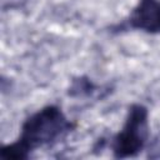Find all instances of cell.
<instances>
[{
	"mask_svg": "<svg viewBox=\"0 0 160 160\" xmlns=\"http://www.w3.org/2000/svg\"><path fill=\"white\" fill-rule=\"evenodd\" d=\"M62 109L58 105H46L30 114L21 124L15 141L0 149V156L10 160L28 159L38 149L51 146L75 129Z\"/></svg>",
	"mask_w": 160,
	"mask_h": 160,
	"instance_id": "cell-1",
	"label": "cell"
},
{
	"mask_svg": "<svg viewBox=\"0 0 160 160\" xmlns=\"http://www.w3.org/2000/svg\"><path fill=\"white\" fill-rule=\"evenodd\" d=\"M150 140L149 110L145 105L134 102L128 108L121 129L111 138L110 148L115 159L138 156Z\"/></svg>",
	"mask_w": 160,
	"mask_h": 160,
	"instance_id": "cell-2",
	"label": "cell"
},
{
	"mask_svg": "<svg viewBox=\"0 0 160 160\" xmlns=\"http://www.w3.org/2000/svg\"><path fill=\"white\" fill-rule=\"evenodd\" d=\"M122 26L151 35H160V0H139Z\"/></svg>",
	"mask_w": 160,
	"mask_h": 160,
	"instance_id": "cell-3",
	"label": "cell"
},
{
	"mask_svg": "<svg viewBox=\"0 0 160 160\" xmlns=\"http://www.w3.org/2000/svg\"><path fill=\"white\" fill-rule=\"evenodd\" d=\"M96 89L98 88L91 81V79H89L88 76H79L71 81L68 94L72 98H85L91 96L96 91Z\"/></svg>",
	"mask_w": 160,
	"mask_h": 160,
	"instance_id": "cell-4",
	"label": "cell"
},
{
	"mask_svg": "<svg viewBox=\"0 0 160 160\" xmlns=\"http://www.w3.org/2000/svg\"><path fill=\"white\" fill-rule=\"evenodd\" d=\"M1 1H5V0H1ZM25 1H26V0H10L9 4H8L4 9H6V8H10V9H12V8H20L21 4L25 2Z\"/></svg>",
	"mask_w": 160,
	"mask_h": 160,
	"instance_id": "cell-5",
	"label": "cell"
}]
</instances>
